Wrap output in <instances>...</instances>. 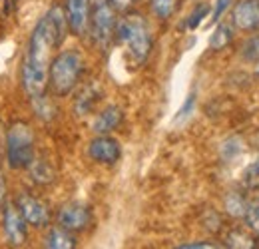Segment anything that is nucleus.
<instances>
[{
  "instance_id": "f257e3e1",
  "label": "nucleus",
  "mask_w": 259,
  "mask_h": 249,
  "mask_svg": "<svg viewBox=\"0 0 259 249\" xmlns=\"http://www.w3.org/2000/svg\"><path fill=\"white\" fill-rule=\"evenodd\" d=\"M68 30L70 28L62 6H52L36 24L22 62V84L32 100L44 96V90L48 86V68L52 62V52L62 46Z\"/></svg>"
},
{
  "instance_id": "f03ea898",
  "label": "nucleus",
  "mask_w": 259,
  "mask_h": 249,
  "mask_svg": "<svg viewBox=\"0 0 259 249\" xmlns=\"http://www.w3.org/2000/svg\"><path fill=\"white\" fill-rule=\"evenodd\" d=\"M84 72V58L78 50H64L52 58L48 68V86L54 96L64 98L72 92Z\"/></svg>"
},
{
  "instance_id": "7ed1b4c3",
  "label": "nucleus",
  "mask_w": 259,
  "mask_h": 249,
  "mask_svg": "<svg viewBox=\"0 0 259 249\" xmlns=\"http://www.w3.org/2000/svg\"><path fill=\"white\" fill-rule=\"evenodd\" d=\"M116 38L118 42L128 46V52L136 62H146L152 50V34L148 22L140 14H128L120 22H116Z\"/></svg>"
},
{
  "instance_id": "20e7f679",
  "label": "nucleus",
  "mask_w": 259,
  "mask_h": 249,
  "mask_svg": "<svg viewBox=\"0 0 259 249\" xmlns=\"http://www.w3.org/2000/svg\"><path fill=\"white\" fill-rule=\"evenodd\" d=\"M6 156L12 170H24L34 161V134L30 126L16 122L6 134Z\"/></svg>"
},
{
  "instance_id": "39448f33",
  "label": "nucleus",
  "mask_w": 259,
  "mask_h": 249,
  "mask_svg": "<svg viewBox=\"0 0 259 249\" xmlns=\"http://www.w3.org/2000/svg\"><path fill=\"white\" fill-rule=\"evenodd\" d=\"M90 34L98 48L106 50L108 44L112 42V36L116 34V16L114 8L110 6L108 0H98L90 12Z\"/></svg>"
},
{
  "instance_id": "423d86ee",
  "label": "nucleus",
  "mask_w": 259,
  "mask_h": 249,
  "mask_svg": "<svg viewBox=\"0 0 259 249\" xmlns=\"http://www.w3.org/2000/svg\"><path fill=\"white\" fill-rule=\"evenodd\" d=\"M2 227H4V235L6 241L14 247L24 245L26 237H28V223L22 218V214L18 212V208L14 203L2 205Z\"/></svg>"
},
{
  "instance_id": "0eeeda50",
  "label": "nucleus",
  "mask_w": 259,
  "mask_h": 249,
  "mask_svg": "<svg viewBox=\"0 0 259 249\" xmlns=\"http://www.w3.org/2000/svg\"><path fill=\"white\" fill-rule=\"evenodd\" d=\"M14 205L18 208L22 218L26 219V223H30L34 227H44L50 223V210L46 208L44 201H40L38 197H34L30 193H20L16 197Z\"/></svg>"
},
{
  "instance_id": "6e6552de",
  "label": "nucleus",
  "mask_w": 259,
  "mask_h": 249,
  "mask_svg": "<svg viewBox=\"0 0 259 249\" xmlns=\"http://www.w3.org/2000/svg\"><path fill=\"white\" fill-rule=\"evenodd\" d=\"M92 221V212L82 203H66L58 212V225L68 231H84Z\"/></svg>"
},
{
  "instance_id": "1a4fd4ad",
  "label": "nucleus",
  "mask_w": 259,
  "mask_h": 249,
  "mask_svg": "<svg viewBox=\"0 0 259 249\" xmlns=\"http://www.w3.org/2000/svg\"><path fill=\"white\" fill-rule=\"evenodd\" d=\"M88 154L90 157L98 161V163H106V165H112L116 163L120 156H122V148L118 144V140L110 138V136H98L96 140L90 142V148H88Z\"/></svg>"
},
{
  "instance_id": "9d476101",
  "label": "nucleus",
  "mask_w": 259,
  "mask_h": 249,
  "mask_svg": "<svg viewBox=\"0 0 259 249\" xmlns=\"http://www.w3.org/2000/svg\"><path fill=\"white\" fill-rule=\"evenodd\" d=\"M233 24L237 30H259V0H239L233 8Z\"/></svg>"
},
{
  "instance_id": "9b49d317",
  "label": "nucleus",
  "mask_w": 259,
  "mask_h": 249,
  "mask_svg": "<svg viewBox=\"0 0 259 249\" xmlns=\"http://www.w3.org/2000/svg\"><path fill=\"white\" fill-rule=\"evenodd\" d=\"M66 20L68 28L76 36H82L88 30L90 22V0H66Z\"/></svg>"
},
{
  "instance_id": "f8f14e48",
  "label": "nucleus",
  "mask_w": 259,
  "mask_h": 249,
  "mask_svg": "<svg viewBox=\"0 0 259 249\" xmlns=\"http://www.w3.org/2000/svg\"><path fill=\"white\" fill-rule=\"evenodd\" d=\"M122 120H124L122 110L118 106H108L106 110H102L96 116L92 128H94V132H98L100 136H106V134H110L112 130H116L118 126L122 124Z\"/></svg>"
},
{
  "instance_id": "ddd939ff",
  "label": "nucleus",
  "mask_w": 259,
  "mask_h": 249,
  "mask_svg": "<svg viewBox=\"0 0 259 249\" xmlns=\"http://www.w3.org/2000/svg\"><path fill=\"white\" fill-rule=\"evenodd\" d=\"M44 245H46V249H76V237L72 235V231L58 225L46 233Z\"/></svg>"
},
{
  "instance_id": "4468645a",
  "label": "nucleus",
  "mask_w": 259,
  "mask_h": 249,
  "mask_svg": "<svg viewBox=\"0 0 259 249\" xmlns=\"http://www.w3.org/2000/svg\"><path fill=\"white\" fill-rule=\"evenodd\" d=\"M227 249H257V241L251 233L243 229H233L227 233Z\"/></svg>"
},
{
  "instance_id": "2eb2a0df",
  "label": "nucleus",
  "mask_w": 259,
  "mask_h": 249,
  "mask_svg": "<svg viewBox=\"0 0 259 249\" xmlns=\"http://www.w3.org/2000/svg\"><path fill=\"white\" fill-rule=\"evenodd\" d=\"M28 168H30L34 182H38V184H50L54 180V170L44 159H34Z\"/></svg>"
},
{
  "instance_id": "dca6fc26",
  "label": "nucleus",
  "mask_w": 259,
  "mask_h": 249,
  "mask_svg": "<svg viewBox=\"0 0 259 249\" xmlns=\"http://www.w3.org/2000/svg\"><path fill=\"white\" fill-rule=\"evenodd\" d=\"M226 208L231 216L241 218V216H245V214H247V208H249V205H247V201H245V197H243L241 193L231 191V193L226 197Z\"/></svg>"
},
{
  "instance_id": "f3484780",
  "label": "nucleus",
  "mask_w": 259,
  "mask_h": 249,
  "mask_svg": "<svg viewBox=\"0 0 259 249\" xmlns=\"http://www.w3.org/2000/svg\"><path fill=\"white\" fill-rule=\"evenodd\" d=\"M231 40H233V30H231V26H229V24H220V26L215 28V32H213L211 40H209V46H211V50H222V48H226Z\"/></svg>"
},
{
  "instance_id": "a211bd4d",
  "label": "nucleus",
  "mask_w": 259,
  "mask_h": 249,
  "mask_svg": "<svg viewBox=\"0 0 259 249\" xmlns=\"http://www.w3.org/2000/svg\"><path fill=\"white\" fill-rule=\"evenodd\" d=\"M241 184H243V187H247V189H257L259 187V157H255V159L243 170Z\"/></svg>"
},
{
  "instance_id": "6ab92c4d",
  "label": "nucleus",
  "mask_w": 259,
  "mask_h": 249,
  "mask_svg": "<svg viewBox=\"0 0 259 249\" xmlns=\"http://www.w3.org/2000/svg\"><path fill=\"white\" fill-rule=\"evenodd\" d=\"M178 2H180V0H150L154 14H156L158 18H162V20L169 18V16L176 12Z\"/></svg>"
},
{
  "instance_id": "aec40b11",
  "label": "nucleus",
  "mask_w": 259,
  "mask_h": 249,
  "mask_svg": "<svg viewBox=\"0 0 259 249\" xmlns=\"http://www.w3.org/2000/svg\"><path fill=\"white\" fill-rule=\"evenodd\" d=\"M96 100H98V96L94 98V88L84 90V92L80 94L78 102H76V112H78V114H86V112H90Z\"/></svg>"
},
{
  "instance_id": "412c9836",
  "label": "nucleus",
  "mask_w": 259,
  "mask_h": 249,
  "mask_svg": "<svg viewBox=\"0 0 259 249\" xmlns=\"http://www.w3.org/2000/svg\"><path fill=\"white\" fill-rule=\"evenodd\" d=\"M207 12H209V4H207V2L197 4V6L194 8V12H192V16L188 18V28H190V30L197 28V26L201 24V20L207 16Z\"/></svg>"
},
{
  "instance_id": "4be33fe9",
  "label": "nucleus",
  "mask_w": 259,
  "mask_h": 249,
  "mask_svg": "<svg viewBox=\"0 0 259 249\" xmlns=\"http://www.w3.org/2000/svg\"><path fill=\"white\" fill-rule=\"evenodd\" d=\"M245 221H247V227H249V229H253V233L259 237V201L247 208Z\"/></svg>"
},
{
  "instance_id": "5701e85b",
  "label": "nucleus",
  "mask_w": 259,
  "mask_h": 249,
  "mask_svg": "<svg viewBox=\"0 0 259 249\" xmlns=\"http://www.w3.org/2000/svg\"><path fill=\"white\" fill-rule=\"evenodd\" d=\"M243 56L247 60H259V34H255L251 40L245 42L243 46Z\"/></svg>"
},
{
  "instance_id": "b1692460",
  "label": "nucleus",
  "mask_w": 259,
  "mask_h": 249,
  "mask_svg": "<svg viewBox=\"0 0 259 249\" xmlns=\"http://www.w3.org/2000/svg\"><path fill=\"white\" fill-rule=\"evenodd\" d=\"M194 102H195V96H194V94H190V96H188V100H186V104L182 106V110H180V114H178V120L186 118V116L192 112V108H194Z\"/></svg>"
},
{
  "instance_id": "393cba45",
  "label": "nucleus",
  "mask_w": 259,
  "mask_h": 249,
  "mask_svg": "<svg viewBox=\"0 0 259 249\" xmlns=\"http://www.w3.org/2000/svg\"><path fill=\"white\" fill-rule=\"evenodd\" d=\"M229 4H231V0H218V2H215V8H213V16H211V18H213V22H215V20H220V16L226 12V8L229 6Z\"/></svg>"
},
{
  "instance_id": "a878e982",
  "label": "nucleus",
  "mask_w": 259,
  "mask_h": 249,
  "mask_svg": "<svg viewBox=\"0 0 259 249\" xmlns=\"http://www.w3.org/2000/svg\"><path fill=\"white\" fill-rule=\"evenodd\" d=\"M108 2H110V6L114 10H126L134 4V0H108Z\"/></svg>"
},
{
  "instance_id": "bb28decb",
  "label": "nucleus",
  "mask_w": 259,
  "mask_h": 249,
  "mask_svg": "<svg viewBox=\"0 0 259 249\" xmlns=\"http://www.w3.org/2000/svg\"><path fill=\"white\" fill-rule=\"evenodd\" d=\"M176 249H222L213 243H188V245H180Z\"/></svg>"
},
{
  "instance_id": "cd10ccee",
  "label": "nucleus",
  "mask_w": 259,
  "mask_h": 249,
  "mask_svg": "<svg viewBox=\"0 0 259 249\" xmlns=\"http://www.w3.org/2000/svg\"><path fill=\"white\" fill-rule=\"evenodd\" d=\"M4 197H6V182H4V176L0 170V208L4 205Z\"/></svg>"
},
{
  "instance_id": "c85d7f7f",
  "label": "nucleus",
  "mask_w": 259,
  "mask_h": 249,
  "mask_svg": "<svg viewBox=\"0 0 259 249\" xmlns=\"http://www.w3.org/2000/svg\"><path fill=\"white\" fill-rule=\"evenodd\" d=\"M16 4H18V0H4V14H12Z\"/></svg>"
},
{
  "instance_id": "c756f323",
  "label": "nucleus",
  "mask_w": 259,
  "mask_h": 249,
  "mask_svg": "<svg viewBox=\"0 0 259 249\" xmlns=\"http://www.w3.org/2000/svg\"><path fill=\"white\" fill-rule=\"evenodd\" d=\"M255 72H257V74H259V60H257V68H255Z\"/></svg>"
},
{
  "instance_id": "7c9ffc66",
  "label": "nucleus",
  "mask_w": 259,
  "mask_h": 249,
  "mask_svg": "<svg viewBox=\"0 0 259 249\" xmlns=\"http://www.w3.org/2000/svg\"><path fill=\"white\" fill-rule=\"evenodd\" d=\"M257 146H259V136H257Z\"/></svg>"
}]
</instances>
